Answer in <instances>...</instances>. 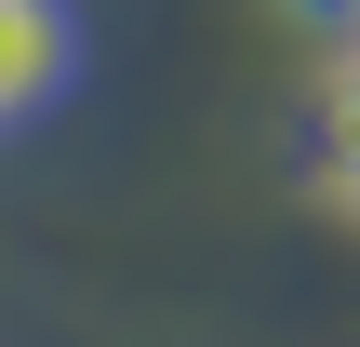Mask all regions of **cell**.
I'll return each instance as SVG.
<instances>
[{
	"mask_svg": "<svg viewBox=\"0 0 360 347\" xmlns=\"http://www.w3.org/2000/svg\"><path fill=\"white\" fill-rule=\"evenodd\" d=\"M80 0H0V134H27V120H53L67 94H80Z\"/></svg>",
	"mask_w": 360,
	"mask_h": 347,
	"instance_id": "6da1fadb",
	"label": "cell"
},
{
	"mask_svg": "<svg viewBox=\"0 0 360 347\" xmlns=\"http://www.w3.org/2000/svg\"><path fill=\"white\" fill-rule=\"evenodd\" d=\"M321 187L360 214V53H334V80H321Z\"/></svg>",
	"mask_w": 360,
	"mask_h": 347,
	"instance_id": "7a4b0ae2",
	"label": "cell"
},
{
	"mask_svg": "<svg viewBox=\"0 0 360 347\" xmlns=\"http://www.w3.org/2000/svg\"><path fill=\"white\" fill-rule=\"evenodd\" d=\"M281 13H294V27H334V40L360 53V0H281Z\"/></svg>",
	"mask_w": 360,
	"mask_h": 347,
	"instance_id": "3957f363",
	"label": "cell"
}]
</instances>
